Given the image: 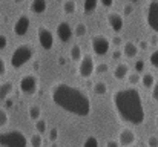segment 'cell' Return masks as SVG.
Here are the masks:
<instances>
[{
	"mask_svg": "<svg viewBox=\"0 0 158 147\" xmlns=\"http://www.w3.org/2000/svg\"><path fill=\"white\" fill-rule=\"evenodd\" d=\"M51 100L61 110L85 118L91 113L92 104L89 97L78 88H74L66 83H57L51 89Z\"/></svg>",
	"mask_w": 158,
	"mask_h": 147,
	"instance_id": "1",
	"label": "cell"
},
{
	"mask_svg": "<svg viewBox=\"0 0 158 147\" xmlns=\"http://www.w3.org/2000/svg\"><path fill=\"white\" fill-rule=\"evenodd\" d=\"M112 104L121 121L131 123L134 126H140L144 123L146 118L144 104H143L141 94L137 89L127 88V89L117 91L112 95Z\"/></svg>",
	"mask_w": 158,
	"mask_h": 147,
	"instance_id": "2",
	"label": "cell"
},
{
	"mask_svg": "<svg viewBox=\"0 0 158 147\" xmlns=\"http://www.w3.org/2000/svg\"><path fill=\"white\" fill-rule=\"evenodd\" d=\"M32 57H34V46L31 43H22L12 51L9 61H11V66L14 69H20L28 61H31Z\"/></svg>",
	"mask_w": 158,
	"mask_h": 147,
	"instance_id": "3",
	"label": "cell"
},
{
	"mask_svg": "<svg viewBox=\"0 0 158 147\" xmlns=\"http://www.w3.org/2000/svg\"><path fill=\"white\" fill-rule=\"evenodd\" d=\"M0 146L2 147H28V138L20 130H8L0 133Z\"/></svg>",
	"mask_w": 158,
	"mask_h": 147,
	"instance_id": "4",
	"label": "cell"
},
{
	"mask_svg": "<svg viewBox=\"0 0 158 147\" xmlns=\"http://www.w3.org/2000/svg\"><path fill=\"white\" fill-rule=\"evenodd\" d=\"M19 89L23 95H34L39 89V80L32 74H26L19 81Z\"/></svg>",
	"mask_w": 158,
	"mask_h": 147,
	"instance_id": "5",
	"label": "cell"
},
{
	"mask_svg": "<svg viewBox=\"0 0 158 147\" xmlns=\"http://www.w3.org/2000/svg\"><path fill=\"white\" fill-rule=\"evenodd\" d=\"M91 48L94 51V54L103 57V55H106V54L109 52V49H110V40H109L106 35H103V34H95V35L91 39Z\"/></svg>",
	"mask_w": 158,
	"mask_h": 147,
	"instance_id": "6",
	"label": "cell"
},
{
	"mask_svg": "<svg viewBox=\"0 0 158 147\" xmlns=\"http://www.w3.org/2000/svg\"><path fill=\"white\" fill-rule=\"evenodd\" d=\"M94 72H95V61H94L92 55H89V54L83 55V58L78 63V75L81 78H86L88 80V78L92 77Z\"/></svg>",
	"mask_w": 158,
	"mask_h": 147,
	"instance_id": "7",
	"label": "cell"
},
{
	"mask_svg": "<svg viewBox=\"0 0 158 147\" xmlns=\"http://www.w3.org/2000/svg\"><path fill=\"white\" fill-rule=\"evenodd\" d=\"M148 26L158 34V0H151L148 5V14H146Z\"/></svg>",
	"mask_w": 158,
	"mask_h": 147,
	"instance_id": "8",
	"label": "cell"
},
{
	"mask_svg": "<svg viewBox=\"0 0 158 147\" xmlns=\"http://www.w3.org/2000/svg\"><path fill=\"white\" fill-rule=\"evenodd\" d=\"M37 39H39V43L40 46L46 51L54 46V35H52V31H49L46 26H39L37 28Z\"/></svg>",
	"mask_w": 158,
	"mask_h": 147,
	"instance_id": "9",
	"label": "cell"
},
{
	"mask_svg": "<svg viewBox=\"0 0 158 147\" xmlns=\"http://www.w3.org/2000/svg\"><path fill=\"white\" fill-rule=\"evenodd\" d=\"M106 22L109 25V28L114 31V32H121L123 28H124V18L121 14L118 12H109L107 17H106Z\"/></svg>",
	"mask_w": 158,
	"mask_h": 147,
	"instance_id": "10",
	"label": "cell"
},
{
	"mask_svg": "<svg viewBox=\"0 0 158 147\" xmlns=\"http://www.w3.org/2000/svg\"><path fill=\"white\" fill-rule=\"evenodd\" d=\"M55 34H57V37H58V40H60L61 43H68V42L72 39L74 31H72V28H71V25H69L68 22H60V23L57 25Z\"/></svg>",
	"mask_w": 158,
	"mask_h": 147,
	"instance_id": "11",
	"label": "cell"
},
{
	"mask_svg": "<svg viewBox=\"0 0 158 147\" xmlns=\"http://www.w3.org/2000/svg\"><path fill=\"white\" fill-rule=\"evenodd\" d=\"M29 23H31L29 17H28L26 14H22V15L15 20V23H14V28H12L14 34L19 35V37H23V35L28 32V29H29Z\"/></svg>",
	"mask_w": 158,
	"mask_h": 147,
	"instance_id": "12",
	"label": "cell"
},
{
	"mask_svg": "<svg viewBox=\"0 0 158 147\" xmlns=\"http://www.w3.org/2000/svg\"><path fill=\"white\" fill-rule=\"evenodd\" d=\"M135 140H137L135 132H134L132 129H129V127L121 129V130H120V133H118V143H120V146H123V147L134 146Z\"/></svg>",
	"mask_w": 158,
	"mask_h": 147,
	"instance_id": "13",
	"label": "cell"
},
{
	"mask_svg": "<svg viewBox=\"0 0 158 147\" xmlns=\"http://www.w3.org/2000/svg\"><path fill=\"white\" fill-rule=\"evenodd\" d=\"M131 74V67H129V64L127 63H118L117 64V67L114 69V78L115 80H124V78H127V75Z\"/></svg>",
	"mask_w": 158,
	"mask_h": 147,
	"instance_id": "14",
	"label": "cell"
},
{
	"mask_svg": "<svg viewBox=\"0 0 158 147\" xmlns=\"http://www.w3.org/2000/svg\"><path fill=\"white\" fill-rule=\"evenodd\" d=\"M138 51H140L138 45H135L134 42H126L123 45V55L126 58H135L138 55Z\"/></svg>",
	"mask_w": 158,
	"mask_h": 147,
	"instance_id": "15",
	"label": "cell"
},
{
	"mask_svg": "<svg viewBox=\"0 0 158 147\" xmlns=\"http://www.w3.org/2000/svg\"><path fill=\"white\" fill-rule=\"evenodd\" d=\"M12 91H14L12 81H3V83H0V100H6L12 94Z\"/></svg>",
	"mask_w": 158,
	"mask_h": 147,
	"instance_id": "16",
	"label": "cell"
},
{
	"mask_svg": "<svg viewBox=\"0 0 158 147\" xmlns=\"http://www.w3.org/2000/svg\"><path fill=\"white\" fill-rule=\"evenodd\" d=\"M48 9V3L46 0H32L31 3V11L34 14H43Z\"/></svg>",
	"mask_w": 158,
	"mask_h": 147,
	"instance_id": "17",
	"label": "cell"
},
{
	"mask_svg": "<svg viewBox=\"0 0 158 147\" xmlns=\"http://www.w3.org/2000/svg\"><path fill=\"white\" fill-rule=\"evenodd\" d=\"M98 2H100V0H85V2H83V12H85L86 15L94 14L95 9H97V6H98Z\"/></svg>",
	"mask_w": 158,
	"mask_h": 147,
	"instance_id": "18",
	"label": "cell"
},
{
	"mask_svg": "<svg viewBox=\"0 0 158 147\" xmlns=\"http://www.w3.org/2000/svg\"><path fill=\"white\" fill-rule=\"evenodd\" d=\"M155 83H157V81H155V77H154V74H151V72H146V74H143V77H141V84H143L146 89H152Z\"/></svg>",
	"mask_w": 158,
	"mask_h": 147,
	"instance_id": "19",
	"label": "cell"
},
{
	"mask_svg": "<svg viewBox=\"0 0 158 147\" xmlns=\"http://www.w3.org/2000/svg\"><path fill=\"white\" fill-rule=\"evenodd\" d=\"M77 11V3H75V0H64L63 2V12L64 14H74Z\"/></svg>",
	"mask_w": 158,
	"mask_h": 147,
	"instance_id": "20",
	"label": "cell"
},
{
	"mask_svg": "<svg viewBox=\"0 0 158 147\" xmlns=\"http://www.w3.org/2000/svg\"><path fill=\"white\" fill-rule=\"evenodd\" d=\"M28 115H29V118H31L32 121H39V120L42 118V109H40L39 106H31V107L28 109Z\"/></svg>",
	"mask_w": 158,
	"mask_h": 147,
	"instance_id": "21",
	"label": "cell"
},
{
	"mask_svg": "<svg viewBox=\"0 0 158 147\" xmlns=\"http://www.w3.org/2000/svg\"><path fill=\"white\" fill-rule=\"evenodd\" d=\"M92 89H94V94L95 95H105L106 92H107V84H106L105 81H97V83H94Z\"/></svg>",
	"mask_w": 158,
	"mask_h": 147,
	"instance_id": "22",
	"label": "cell"
},
{
	"mask_svg": "<svg viewBox=\"0 0 158 147\" xmlns=\"http://www.w3.org/2000/svg\"><path fill=\"white\" fill-rule=\"evenodd\" d=\"M71 58L74 61H80L83 58V54H81V46L80 45H74L71 48Z\"/></svg>",
	"mask_w": 158,
	"mask_h": 147,
	"instance_id": "23",
	"label": "cell"
},
{
	"mask_svg": "<svg viewBox=\"0 0 158 147\" xmlns=\"http://www.w3.org/2000/svg\"><path fill=\"white\" fill-rule=\"evenodd\" d=\"M29 144L31 147H42L43 146V138H42V133H34L31 138H29Z\"/></svg>",
	"mask_w": 158,
	"mask_h": 147,
	"instance_id": "24",
	"label": "cell"
},
{
	"mask_svg": "<svg viewBox=\"0 0 158 147\" xmlns=\"http://www.w3.org/2000/svg\"><path fill=\"white\" fill-rule=\"evenodd\" d=\"M127 81H129V84L131 86H137L138 83H141V77H140V72H131L129 75H127Z\"/></svg>",
	"mask_w": 158,
	"mask_h": 147,
	"instance_id": "25",
	"label": "cell"
},
{
	"mask_svg": "<svg viewBox=\"0 0 158 147\" xmlns=\"http://www.w3.org/2000/svg\"><path fill=\"white\" fill-rule=\"evenodd\" d=\"M8 124H9V115L3 107H0V129L6 127Z\"/></svg>",
	"mask_w": 158,
	"mask_h": 147,
	"instance_id": "26",
	"label": "cell"
},
{
	"mask_svg": "<svg viewBox=\"0 0 158 147\" xmlns=\"http://www.w3.org/2000/svg\"><path fill=\"white\" fill-rule=\"evenodd\" d=\"M46 129H48V126H46V121L43 120V118H40L39 121H35V130L39 132V133H45L46 132Z\"/></svg>",
	"mask_w": 158,
	"mask_h": 147,
	"instance_id": "27",
	"label": "cell"
},
{
	"mask_svg": "<svg viewBox=\"0 0 158 147\" xmlns=\"http://www.w3.org/2000/svg\"><path fill=\"white\" fill-rule=\"evenodd\" d=\"M74 32H75V35H77V37H85V35H86V32H88V28H86V25H85V23H78Z\"/></svg>",
	"mask_w": 158,
	"mask_h": 147,
	"instance_id": "28",
	"label": "cell"
},
{
	"mask_svg": "<svg viewBox=\"0 0 158 147\" xmlns=\"http://www.w3.org/2000/svg\"><path fill=\"white\" fill-rule=\"evenodd\" d=\"M83 147H100V144H98V140L95 137H88L83 143Z\"/></svg>",
	"mask_w": 158,
	"mask_h": 147,
	"instance_id": "29",
	"label": "cell"
},
{
	"mask_svg": "<svg viewBox=\"0 0 158 147\" xmlns=\"http://www.w3.org/2000/svg\"><path fill=\"white\" fill-rule=\"evenodd\" d=\"M109 72V64L107 63H98L97 66H95V74H107Z\"/></svg>",
	"mask_w": 158,
	"mask_h": 147,
	"instance_id": "30",
	"label": "cell"
},
{
	"mask_svg": "<svg viewBox=\"0 0 158 147\" xmlns=\"http://www.w3.org/2000/svg\"><path fill=\"white\" fill-rule=\"evenodd\" d=\"M149 61H151V64H152L155 69H158V49H155V51L151 54V57H149Z\"/></svg>",
	"mask_w": 158,
	"mask_h": 147,
	"instance_id": "31",
	"label": "cell"
},
{
	"mask_svg": "<svg viewBox=\"0 0 158 147\" xmlns=\"http://www.w3.org/2000/svg\"><path fill=\"white\" fill-rule=\"evenodd\" d=\"M48 138H49L51 143H55V141H57V138H58V129H57V127H52V129L49 130Z\"/></svg>",
	"mask_w": 158,
	"mask_h": 147,
	"instance_id": "32",
	"label": "cell"
},
{
	"mask_svg": "<svg viewBox=\"0 0 158 147\" xmlns=\"http://www.w3.org/2000/svg\"><path fill=\"white\" fill-rule=\"evenodd\" d=\"M148 147H158V137L157 135H151L148 138Z\"/></svg>",
	"mask_w": 158,
	"mask_h": 147,
	"instance_id": "33",
	"label": "cell"
},
{
	"mask_svg": "<svg viewBox=\"0 0 158 147\" xmlns=\"http://www.w3.org/2000/svg\"><path fill=\"white\" fill-rule=\"evenodd\" d=\"M132 11H134V5H132V3H126V5L123 6V12H124V15H131Z\"/></svg>",
	"mask_w": 158,
	"mask_h": 147,
	"instance_id": "34",
	"label": "cell"
},
{
	"mask_svg": "<svg viewBox=\"0 0 158 147\" xmlns=\"http://www.w3.org/2000/svg\"><path fill=\"white\" fill-rule=\"evenodd\" d=\"M151 95H152V100L154 101H158V81L154 84V88H152V92H151Z\"/></svg>",
	"mask_w": 158,
	"mask_h": 147,
	"instance_id": "35",
	"label": "cell"
},
{
	"mask_svg": "<svg viewBox=\"0 0 158 147\" xmlns=\"http://www.w3.org/2000/svg\"><path fill=\"white\" fill-rule=\"evenodd\" d=\"M121 55H123V49H121V51H120L118 48L114 49V54H112V58H114V60H120Z\"/></svg>",
	"mask_w": 158,
	"mask_h": 147,
	"instance_id": "36",
	"label": "cell"
},
{
	"mask_svg": "<svg viewBox=\"0 0 158 147\" xmlns=\"http://www.w3.org/2000/svg\"><path fill=\"white\" fill-rule=\"evenodd\" d=\"M6 46H8V39H6V35L0 34V49H5Z\"/></svg>",
	"mask_w": 158,
	"mask_h": 147,
	"instance_id": "37",
	"label": "cell"
},
{
	"mask_svg": "<svg viewBox=\"0 0 158 147\" xmlns=\"http://www.w3.org/2000/svg\"><path fill=\"white\" fill-rule=\"evenodd\" d=\"M143 69H144V61H143V60H138V61L135 63V71H137V72H143Z\"/></svg>",
	"mask_w": 158,
	"mask_h": 147,
	"instance_id": "38",
	"label": "cell"
},
{
	"mask_svg": "<svg viewBox=\"0 0 158 147\" xmlns=\"http://www.w3.org/2000/svg\"><path fill=\"white\" fill-rule=\"evenodd\" d=\"M6 74V63L3 60V57H0V75Z\"/></svg>",
	"mask_w": 158,
	"mask_h": 147,
	"instance_id": "39",
	"label": "cell"
},
{
	"mask_svg": "<svg viewBox=\"0 0 158 147\" xmlns=\"http://www.w3.org/2000/svg\"><path fill=\"white\" fill-rule=\"evenodd\" d=\"M138 48H140V51H146V49L149 48V42H146V40H141V42L138 43Z\"/></svg>",
	"mask_w": 158,
	"mask_h": 147,
	"instance_id": "40",
	"label": "cell"
},
{
	"mask_svg": "<svg viewBox=\"0 0 158 147\" xmlns=\"http://www.w3.org/2000/svg\"><path fill=\"white\" fill-rule=\"evenodd\" d=\"M100 3H102L105 8H112V6H114V0H100Z\"/></svg>",
	"mask_w": 158,
	"mask_h": 147,
	"instance_id": "41",
	"label": "cell"
},
{
	"mask_svg": "<svg viewBox=\"0 0 158 147\" xmlns=\"http://www.w3.org/2000/svg\"><path fill=\"white\" fill-rule=\"evenodd\" d=\"M106 147H120V143H117V141H114V140H109V141L106 143Z\"/></svg>",
	"mask_w": 158,
	"mask_h": 147,
	"instance_id": "42",
	"label": "cell"
},
{
	"mask_svg": "<svg viewBox=\"0 0 158 147\" xmlns=\"http://www.w3.org/2000/svg\"><path fill=\"white\" fill-rule=\"evenodd\" d=\"M112 45H114V48H118V46L121 45V39H120V37H114V40H112Z\"/></svg>",
	"mask_w": 158,
	"mask_h": 147,
	"instance_id": "43",
	"label": "cell"
},
{
	"mask_svg": "<svg viewBox=\"0 0 158 147\" xmlns=\"http://www.w3.org/2000/svg\"><path fill=\"white\" fill-rule=\"evenodd\" d=\"M64 64H66V58L63 55H60L58 57V66H64Z\"/></svg>",
	"mask_w": 158,
	"mask_h": 147,
	"instance_id": "44",
	"label": "cell"
},
{
	"mask_svg": "<svg viewBox=\"0 0 158 147\" xmlns=\"http://www.w3.org/2000/svg\"><path fill=\"white\" fill-rule=\"evenodd\" d=\"M151 43H152L154 46H155V45H158V37H157V35H154V37H152V40H151Z\"/></svg>",
	"mask_w": 158,
	"mask_h": 147,
	"instance_id": "45",
	"label": "cell"
},
{
	"mask_svg": "<svg viewBox=\"0 0 158 147\" xmlns=\"http://www.w3.org/2000/svg\"><path fill=\"white\" fill-rule=\"evenodd\" d=\"M15 3H23V0H14Z\"/></svg>",
	"mask_w": 158,
	"mask_h": 147,
	"instance_id": "46",
	"label": "cell"
},
{
	"mask_svg": "<svg viewBox=\"0 0 158 147\" xmlns=\"http://www.w3.org/2000/svg\"><path fill=\"white\" fill-rule=\"evenodd\" d=\"M51 147H58V146H57V144H55V143H52V146H51Z\"/></svg>",
	"mask_w": 158,
	"mask_h": 147,
	"instance_id": "47",
	"label": "cell"
},
{
	"mask_svg": "<svg viewBox=\"0 0 158 147\" xmlns=\"http://www.w3.org/2000/svg\"><path fill=\"white\" fill-rule=\"evenodd\" d=\"M131 2H132V3H135V2H138V0H131Z\"/></svg>",
	"mask_w": 158,
	"mask_h": 147,
	"instance_id": "48",
	"label": "cell"
},
{
	"mask_svg": "<svg viewBox=\"0 0 158 147\" xmlns=\"http://www.w3.org/2000/svg\"><path fill=\"white\" fill-rule=\"evenodd\" d=\"M155 121H157V126H158V115H157V120H155Z\"/></svg>",
	"mask_w": 158,
	"mask_h": 147,
	"instance_id": "49",
	"label": "cell"
},
{
	"mask_svg": "<svg viewBox=\"0 0 158 147\" xmlns=\"http://www.w3.org/2000/svg\"><path fill=\"white\" fill-rule=\"evenodd\" d=\"M0 22H2V14H0Z\"/></svg>",
	"mask_w": 158,
	"mask_h": 147,
	"instance_id": "50",
	"label": "cell"
},
{
	"mask_svg": "<svg viewBox=\"0 0 158 147\" xmlns=\"http://www.w3.org/2000/svg\"><path fill=\"white\" fill-rule=\"evenodd\" d=\"M57 2H61V0H57Z\"/></svg>",
	"mask_w": 158,
	"mask_h": 147,
	"instance_id": "51",
	"label": "cell"
},
{
	"mask_svg": "<svg viewBox=\"0 0 158 147\" xmlns=\"http://www.w3.org/2000/svg\"><path fill=\"white\" fill-rule=\"evenodd\" d=\"M131 147H135V146H131Z\"/></svg>",
	"mask_w": 158,
	"mask_h": 147,
	"instance_id": "52",
	"label": "cell"
}]
</instances>
